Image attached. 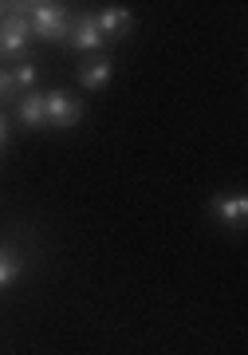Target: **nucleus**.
I'll return each mask as SVG.
<instances>
[{"label":"nucleus","mask_w":248,"mask_h":355,"mask_svg":"<svg viewBox=\"0 0 248 355\" xmlns=\"http://www.w3.org/2000/svg\"><path fill=\"white\" fill-rule=\"evenodd\" d=\"M8 8H12V12H24V16H28V28H32L39 40H51V44L67 40L71 12H67L63 4H51V0H44V4H8Z\"/></svg>","instance_id":"1"},{"label":"nucleus","mask_w":248,"mask_h":355,"mask_svg":"<svg viewBox=\"0 0 248 355\" xmlns=\"http://www.w3.org/2000/svg\"><path fill=\"white\" fill-rule=\"evenodd\" d=\"M79 119H83V99L67 95L63 87H55V91H48V95H44V127L67 130V127H75Z\"/></svg>","instance_id":"2"},{"label":"nucleus","mask_w":248,"mask_h":355,"mask_svg":"<svg viewBox=\"0 0 248 355\" xmlns=\"http://www.w3.org/2000/svg\"><path fill=\"white\" fill-rule=\"evenodd\" d=\"M71 51H95L107 44L103 40V32H99V12H79V16H71V28H67V40H63Z\"/></svg>","instance_id":"3"},{"label":"nucleus","mask_w":248,"mask_h":355,"mask_svg":"<svg viewBox=\"0 0 248 355\" xmlns=\"http://www.w3.org/2000/svg\"><path fill=\"white\" fill-rule=\"evenodd\" d=\"M28 36H32L28 16L24 12H8L4 20H0V55H4V60H8V55H24Z\"/></svg>","instance_id":"4"},{"label":"nucleus","mask_w":248,"mask_h":355,"mask_svg":"<svg viewBox=\"0 0 248 355\" xmlns=\"http://www.w3.org/2000/svg\"><path fill=\"white\" fill-rule=\"evenodd\" d=\"M111 71H114V64H111V55H87V60H79V83L87 91H99V87H107L111 83Z\"/></svg>","instance_id":"5"},{"label":"nucleus","mask_w":248,"mask_h":355,"mask_svg":"<svg viewBox=\"0 0 248 355\" xmlns=\"http://www.w3.org/2000/svg\"><path fill=\"white\" fill-rule=\"evenodd\" d=\"M213 217L217 221H224V225H245V217H248V198L245 193H217L209 202Z\"/></svg>","instance_id":"6"},{"label":"nucleus","mask_w":248,"mask_h":355,"mask_svg":"<svg viewBox=\"0 0 248 355\" xmlns=\"http://www.w3.org/2000/svg\"><path fill=\"white\" fill-rule=\"evenodd\" d=\"M134 28V16H130V8H103L99 12V32H103V40L111 44V40H123L126 32Z\"/></svg>","instance_id":"7"},{"label":"nucleus","mask_w":248,"mask_h":355,"mask_svg":"<svg viewBox=\"0 0 248 355\" xmlns=\"http://www.w3.org/2000/svg\"><path fill=\"white\" fill-rule=\"evenodd\" d=\"M16 114H20L24 127H44V95H39V91L20 95V99H16Z\"/></svg>","instance_id":"8"},{"label":"nucleus","mask_w":248,"mask_h":355,"mask_svg":"<svg viewBox=\"0 0 248 355\" xmlns=\"http://www.w3.org/2000/svg\"><path fill=\"white\" fill-rule=\"evenodd\" d=\"M16 277H20V257L12 249H0V288H8Z\"/></svg>","instance_id":"9"},{"label":"nucleus","mask_w":248,"mask_h":355,"mask_svg":"<svg viewBox=\"0 0 248 355\" xmlns=\"http://www.w3.org/2000/svg\"><path fill=\"white\" fill-rule=\"evenodd\" d=\"M36 76H39V67H36V64H20V67L12 71L16 87H32V83H36Z\"/></svg>","instance_id":"10"},{"label":"nucleus","mask_w":248,"mask_h":355,"mask_svg":"<svg viewBox=\"0 0 248 355\" xmlns=\"http://www.w3.org/2000/svg\"><path fill=\"white\" fill-rule=\"evenodd\" d=\"M16 79H12V71H0V103H12L16 99Z\"/></svg>","instance_id":"11"},{"label":"nucleus","mask_w":248,"mask_h":355,"mask_svg":"<svg viewBox=\"0 0 248 355\" xmlns=\"http://www.w3.org/2000/svg\"><path fill=\"white\" fill-rule=\"evenodd\" d=\"M8 142V119H4V111H0V146Z\"/></svg>","instance_id":"12"},{"label":"nucleus","mask_w":248,"mask_h":355,"mask_svg":"<svg viewBox=\"0 0 248 355\" xmlns=\"http://www.w3.org/2000/svg\"><path fill=\"white\" fill-rule=\"evenodd\" d=\"M0 8H4V4H0Z\"/></svg>","instance_id":"13"}]
</instances>
